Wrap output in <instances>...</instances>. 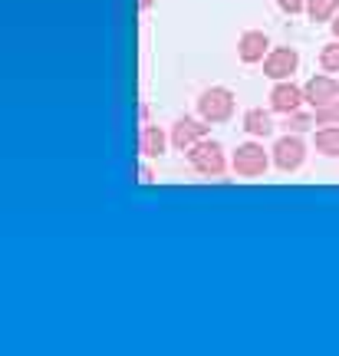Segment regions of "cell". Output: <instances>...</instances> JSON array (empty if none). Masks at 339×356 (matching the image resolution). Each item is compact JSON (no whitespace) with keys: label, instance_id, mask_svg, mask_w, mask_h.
<instances>
[{"label":"cell","instance_id":"6da1fadb","mask_svg":"<svg viewBox=\"0 0 339 356\" xmlns=\"http://www.w3.org/2000/svg\"><path fill=\"white\" fill-rule=\"evenodd\" d=\"M188 162L198 175H208V178H217L224 172V149L211 139H201L195 142L188 149Z\"/></svg>","mask_w":339,"mask_h":356},{"label":"cell","instance_id":"7a4b0ae2","mask_svg":"<svg viewBox=\"0 0 339 356\" xmlns=\"http://www.w3.org/2000/svg\"><path fill=\"white\" fill-rule=\"evenodd\" d=\"M198 113H201V119H208V122H227V119L234 115V92L224 86L204 89L201 99H198Z\"/></svg>","mask_w":339,"mask_h":356},{"label":"cell","instance_id":"3957f363","mask_svg":"<svg viewBox=\"0 0 339 356\" xmlns=\"http://www.w3.org/2000/svg\"><path fill=\"white\" fill-rule=\"evenodd\" d=\"M267 165H270V159H267L264 145H257V142H244L238 145V152H234V172L244 178H257L264 175Z\"/></svg>","mask_w":339,"mask_h":356},{"label":"cell","instance_id":"277c9868","mask_svg":"<svg viewBox=\"0 0 339 356\" xmlns=\"http://www.w3.org/2000/svg\"><path fill=\"white\" fill-rule=\"evenodd\" d=\"M303 159H306V145L297 132H287L283 139H276L274 145V165L280 172H297L303 165Z\"/></svg>","mask_w":339,"mask_h":356},{"label":"cell","instance_id":"5b68a950","mask_svg":"<svg viewBox=\"0 0 339 356\" xmlns=\"http://www.w3.org/2000/svg\"><path fill=\"white\" fill-rule=\"evenodd\" d=\"M297 66H300V53L290 50V47H280V50H274V53H267L264 56V73L270 79H276V83L293 76Z\"/></svg>","mask_w":339,"mask_h":356},{"label":"cell","instance_id":"8992f818","mask_svg":"<svg viewBox=\"0 0 339 356\" xmlns=\"http://www.w3.org/2000/svg\"><path fill=\"white\" fill-rule=\"evenodd\" d=\"M208 129H211V122L208 119H178L175 126H172V145L175 149H181V152H188L195 142H201L204 136H208Z\"/></svg>","mask_w":339,"mask_h":356},{"label":"cell","instance_id":"52a82bcc","mask_svg":"<svg viewBox=\"0 0 339 356\" xmlns=\"http://www.w3.org/2000/svg\"><path fill=\"white\" fill-rule=\"evenodd\" d=\"M300 102H306V96H303V89L293 86L290 79H280V83L270 89V109H274V113L290 115L300 109Z\"/></svg>","mask_w":339,"mask_h":356},{"label":"cell","instance_id":"ba28073f","mask_svg":"<svg viewBox=\"0 0 339 356\" xmlns=\"http://www.w3.org/2000/svg\"><path fill=\"white\" fill-rule=\"evenodd\" d=\"M303 96H306V102H310L313 109H320V106L339 99V83L333 76H313L303 86Z\"/></svg>","mask_w":339,"mask_h":356},{"label":"cell","instance_id":"9c48e42d","mask_svg":"<svg viewBox=\"0 0 339 356\" xmlns=\"http://www.w3.org/2000/svg\"><path fill=\"white\" fill-rule=\"evenodd\" d=\"M267 33L264 30H247L244 37H240L238 43V56L244 60V63H261L264 60V53H267Z\"/></svg>","mask_w":339,"mask_h":356},{"label":"cell","instance_id":"30bf717a","mask_svg":"<svg viewBox=\"0 0 339 356\" xmlns=\"http://www.w3.org/2000/svg\"><path fill=\"white\" fill-rule=\"evenodd\" d=\"M165 145H168V139H165V132L158 126H145V129H142L138 152L145 155V159H158V155L165 152Z\"/></svg>","mask_w":339,"mask_h":356},{"label":"cell","instance_id":"8fae6325","mask_svg":"<svg viewBox=\"0 0 339 356\" xmlns=\"http://www.w3.org/2000/svg\"><path fill=\"white\" fill-rule=\"evenodd\" d=\"M244 129L251 132L254 139H267V136L274 132V122H270V115H267L264 109H247V115H244Z\"/></svg>","mask_w":339,"mask_h":356},{"label":"cell","instance_id":"7c38bea8","mask_svg":"<svg viewBox=\"0 0 339 356\" xmlns=\"http://www.w3.org/2000/svg\"><path fill=\"white\" fill-rule=\"evenodd\" d=\"M316 152L329 155V159L339 155V129L336 126H323L316 132Z\"/></svg>","mask_w":339,"mask_h":356},{"label":"cell","instance_id":"4fadbf2b","mask_svg":"<svg viewBox=\"0 0 339 356\" xmlns=\"http://www.w3.org/2000/svg\"><path fill=\"white\" fill-rule=\"evenodd\" d=\"M339 0H306V13L313 24H323V20H333L336 17Z\"/></svg>","mask_w":339,"mask_h":356},{"label":"cell","instance_id":"5bb4252c","mask_svg":"<svg viewBox=\"0 0 339 356\" xmlns=\"http://www.w3.org/2000/svg\"><path fill=\"white\" fill-rule=\"evenodd\" d=\"M320 66L326 70V73H339V40L326 43L323 50H320Z\"/></svg>","mask_w":339,"mask_h":356},{"label":"cell","instance_id":"9a60e30c","mask_svg":"<svg viewBox=\"0 0 339 356\" xmlns=\"http://www.w3.org/2000/svg\"><path fill=\"white\" fill-rule=\"evenodd\" d=\"M316 126H339V99L316 109Z\"/></svg>","mask_w":339,"mask_h":356},{"label":"cell","instance_id":"2e32d148","mask_svg":"<svg viewBox=\"0 0 339 356\" xmlns=\"http://www.w3.org/2000/svg\"><path fill=\"white\" fill-rule=\"evenodd\" d=\"M310 126H316V115H303V113L287 115V132H306Z\"/></svg>","mask_w":339,"mask_h":356},{"label":"cell","instance_id":"e0dca14e","mask_svg":"<svg viewBox=\"0 0 339 356\" xmlns=\"http://www.w3.org/2000/svg\"><path fill=\"white\" fill-rule=\"evenodd\" d=\"M276 3H280V10H283V13H290V17H293V13H300V10H303V0H276Z\"/></svg>","mask_w":339,"mask_h":356},{"label":"cell","instance_id":"ac0fdd59","mask_svg":"<svg viewBox=\"0 0 339 356\" xmlns=\"http://www.w3.org/2000/svg\"><path fill=\"white\" fill-rule=\"evenodd\" d=\"M138 181H151V172H149V168H145V165L138 168Z\"/></svg>","mask_w":339,"mask_h":356},{"label":"cell","instance_id":"d6986e66","mask_svg":"<svg viewBox=\"0 0 339 356\" xmlns=\"http://www.w3.org/2000/svg\"><path fill=\"white\" fill-rule=\"evenodd\" d=\"M329 26H333V37L339 40V13H336V17H333V20H329Z\"/></svg>","mask_w":339,"mask_h":356},{"label":"cell","instance_id":"ffe728a7","mask_svg":"<svg viewBox=\"0 0 339 356\" xmlns=\"http://www.w3.org/2000/svg\"><path fill=\"white\" fill-rule=\"evenodd\" d=\"M138 7H142V10H151V7H155V0H138Z\"/></svg>","mask_w":339,"mask_h":356}]
</instances>
